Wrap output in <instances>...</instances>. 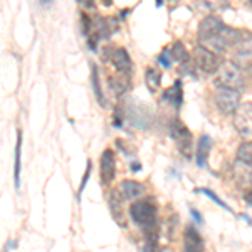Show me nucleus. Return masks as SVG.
<instances>
[{
  "label": "nucleus",
  "instance_id": "obj_19",
  "mask_svg": "<svg viewBox=\"0 0 252 252\" xmlns=\"http://www.w3.org/2000/svg\"><path fill=\"white\" fill-rule=\"evenodd\" d=\"M145 81H146V88L150 89V93H157L161 84V74L155 67H148L145 71Z\"/></svg>",
  "mask_w": 252,
  "mask_h": 252
},
{
  "label": "nucleus",
  "instance_id": "obj_10",
  "mask_svg": "<svg viewBox=\"0 0 252 252\" xmlns=\"http://www.w3.org/2000/svg\"><path fill=\"white\" fill-rule=\"evenodd\" d=\"M99 175H101V182L104 185L111 184L115 180L116 175V158L113 150H104L103 155L99 160Z\"/></svg>",
  "mask_w": 252,
  "mask_h": 252
},
{
  "label": "nucleus",
  "instance_id": "obj_17",
  "mask_svg": "<svg viewBox=\"0 0 252 252\" xmlns=\"http://www.w3.org/2000/svg\"><path fill=\"white\" fill-rule=\"evenodd\" d=\"M20 165H22V131H17L15 143V163H14V184L15 189H20Z\"/></svg>",
  "mask_w": 252,
  "mask_h": 252
},
{
  "label": "nucleus",
  "instance_id": "obj_27",
  "mask_svg": "<svg viewBox=\"0 0 252 252\" xmlns=\"http://www.w3.org/2000/svg\"><path fill=\"white\" fill-rule=\"evenodd\" d=\"M15 247H17V242H15V241H9V242L5 244V247L2 249V252H10L12 249H15Z\"/></svg>",
  "mask_w": 252,
  "mask_h": 252
},
{
  "label": "nucleus",
  "instance_id": "obj_20",
  "mask_svg": "<svg viewBox=\"0 0 252 252\" xmlns=\"http://www.w3.org/2000/svg\"><path fill=\"white\" fill-rule=\"evenodd\" d=\"M91 81H93V91H94L97 103H99L101 106H106V99H104L103 89H101V83H99V72H97L96 66L91 67Z\"/></svg>",
  "mask_w": 252,
  "mask_h": 252
},
{
  "label": "nucleus",
  "instance_id": "obj_3",
  "mask_svg": "<svg viewBox=\"0 0 252 252\" xmlns=\"http://www.w3.org/2000/svg\"><path fill=\"white\" fill-rule=\"evenodd\" d=\"M129 217L145 232L158 229V210L157 205L150 200H136L135 204L129 205Z\"/></svg>",
  "mask_w": 252,
  "mask_h": 252
},
{
  "label": "nucleus",
  "instance_id": "obj_1",
  "mask_svg": "<svg viewBox=\"0 0 252 252\" xmlns=\"http://www.w3.org/2000/svg\"><path fill=\"white\" fill-rule=\"evenodd\" d=\"M241 37V31L225 26L219 17L209 15L198 26V42L200 47L214 54H222L235 46V42Z\"/></svg>",
  "mask_w": 252,
  "mask_h": 252
},
{
  "label": "nucleus",
  "instance_id": "obj_30",
  "mask_svg": "<svg viewBox=\"0 0 252 252\" xmlns=\"http://www.w3.org/2000/svg\"><path fill=\"white\" fill-rule=\"evenodd\" d=\"M251 5H252V0H251Z\"/></svg>",
  "mask_w": 252,
  "mask_h": 252
},
{
  "label": "nucleus",
  "instance_id": "obj_13",
  "mask_svg": "<svg viewBox=\"0 0 252 252\" xmlns=\"http://www.w3.org/2000/svg\"><path fill=\"white\" fill-rule=\"evenodd\" d=\"M118 192H120L123 200H136L138 197H141L145 193V187L143 184L135 180H123Z\"/></svg>",
  "mask_w": 252,
  "mask_h": 252
},
{
  "label": "nucleus",
  "instance_id": "obj_5",
  "mask_svg": "<svg viewBox=\"0 0 252 252\" xmlns=\"http://www.w3.org/2000/svg\"><path fill=\"white\" fill-rule=\"evenodd\" d=\"M234 128L246 141L252 140V103H242L234 113Z\"/></svg>",
  "mask_w": 252,
  "mask_h": 252
},
{
  "label": "nucleus",
  "instance_id": "obj_14",
  "mask_svg": "<svg viewBox=\"0 0 252 252\" xmlns=\"http://www.w3.org/2000/svg\"><path fill=\"white\" fill-rule=\"evenodd\" d=\"M235 56L242 59H247L252 56V32L249 31H241V37L235 42V46L232 47Z\"/></svg>",
  "mask_w": 252,
  "mask_h": 252
},
{
  "label": "nucleus",
  "instance_id": "obj_23",
  "mask_svg": "<svg viewBox=\"0 0 252 252\" xmlns=\"http://www.w3.org/2000/svg\"><path fill=\"white\" fill-rule=\"evenodd\" d=\"M81 29H83V35L89 37V32L93 31V20L88 17V14H81Z\"/></svg>",
  "mask_w": 252,
  "mask_h": 252
},
{
  "label": "nucleus",
  "instance_id": "obj_2",
  "mask_svg": "<svg viewBox=\"0 0 252 252\" xmlns=\"http://www.w3.org/2000/svg\"><path fill=\"white\" fill-rule=\"evenodd\" d=\"M244 84H246V79H244L242 67H239L232 61H222L220 67L215 72V86L239 91L244 88Z\"/></svg>",
  "mask_w": 252,
  "mask_h": 252
},
{
  "label": "nucleus",
  "instance_id": "obj_16",
  "mask_svg": "<svg viewBox=\"0 0 252 252\" xmlns=\"http://www.w3.org/2000/svg\"><path fill=\"white\" fill-rule=\"evenodd\" d=\"M163 101H168L172 106H180L182 104V99H184V91H182V83L180 81H177V83L173 84V86H170L168 89H165L163 91Z\"/></svg>",
  "mask_w": 252,
  "mask_h": 252
},
{
  "label": "nucleus",
  "instance_id": "obj_22",
  "mask_svg": "<svg viewBox=\"0 0 252 252\" xmlns=\"http://www.w3.org/2000/svg\"><path fill=\"white\" fill-rule=\"evenodd\" d=\"M168 54H170V59L172 63H185L187 58H189V52H187L185 46L182 42H175L172 47L168 49Z\"/></svg>",
  "mask_w": 252,
  "mask_h": 252
},
{
  "label": "nucleus",
  "instance_id": "obj_18",
  "mask_svg": "<svg viewBox=\"0 0 252 252\" xmlns=\"http://www.w3.org/2000/svg\"><path fill=\"white\" fill-rule=\"evenodd\" d=\"M129 76H118V78H109V86H111L113 91L116 93L118 96H123L129 88H131V83H129Z\"/></svg>",
  "mask_w": 252,
  "mask_h": 252
},
{
  "label": "nucleus",
  "instance_id": "obj_29",
  "mask_svg": "<svg viewBox=\"0 0 252 252\" xmlns=\"http://www.w3.org/2000/svg\"><path fill=\"white\" fill-rule=\"evenodd\" d=\"M190 212H192V215H193V217H195V220H197V222H204V219L200 217V214H198V212H197V210H195V209H192V210H190Z\"/></svg>",
  "mask_w": 252,
  "mask_h": 252
},
{
  "label": "nucleus",
  "instance_id": "obj_12",
  "mask_svg": "<svg viewBox=\"0 0 252 252\" xmlns=\"http://www.w3.org/2000/svg\"><path fill=\"white\" fill-rule=\"evenodd\" d=\"M108 205H109V210H111L113 219L116 220L118 225L125 227L126 219H125V212H123V198H121V195L118 190H111V192H109Z\"/></svg>",
  "mask_w": 252,
  "mask_h": 252
},
{
  "label": "nucleus",
  "instance_id": "obj_26",
  "mask_svg": "<svg viewBox=\"0 0 252 252\" xmlns=\"http://www.w3.org/2000/svg\"><path fill=\"white\" fill-rule=\"evenodd\" d=\"M158 63L161 64L165 69H168L172 66V59H170V54H168V49H165V51H161V54L158 56Z\"/></svg>",
  "mask_w": 252,
  "mask_h": 252
},
{
  "label": "nucleus",
  "instance_id": "obj_25",
  "mask_svg": "<svg viewBox=\"0 0 252 252\" xmlns=\"http://www.w3.org/2000/svg\"><path fill=\"white\" fill-rule=\"evenodd\" d=\"M91 168H93V163H91V161H88L86 172H84L83 182H81L79 190H78V197H81V195H83V192H84V189H86V185H88V182H89V177H91Z\"/></svg>",
  "mask_w": 252,
  "mask_h": 252
},
{
  "label": "nucleus",
  "instance_id": "obj_24",
  "mask_svg": "<svg viewBox=\"0 0 252 252\" xmlns=\"http://www.w3.org/2000/svg\"><path fill=\"white\" fill-rule=\"evenodd\" d=\"M197 192H198V193H204V195H207V197H209V198H212V200H214L217 205H220L222 209H225V210H229V212H230V209H229V207H227L225 204H223V202H222L220 198H219L217 195H215L214 192H210L209 189H197Z\"/></svg>",
  "mask_w": 252,
  "mask_h": 252
},
{
  "label": "nucleus",
  "instance_id": "obj_11",
  "mask_svg": "<svg viewBox=\"0 0 252 252\" xmlns=\"http://www.w3.org/2000/svg\"><path fill=\"white\" fill-rule=\"evenodd\" d=\"M184 249L185 252H205L204 251V239L200 232L193 225H189L184 234Z\"/></svg>",
  "mask_w": 252,
  "mask_h": 252
},
{
  "label": "nucleus",
  "instance_id": "obj_7",
  "mask_svg": "<svg viewBox=\"0 0 252 252\" xmlns=\"http://www.w3.org/2000/svg\"><path fill=\"white\" fill-rule=\"evenodd\" d=\"M126 116H128V121L131 123L133 126L140 129H146L153 125L155 121V116H153V111L150 109L148 106L141 103H136V104H131L126 109Z\"/></svg>",
  "mask_w": 252,
  "mask_h": 252
},
{
  "label": "nucleus",
  "instance_id": "obj_15",
  "mask_svg": "<svg viewBox=\"0 0 252 252\" xmlns=\"http://www.w3.org/2000/svg\"><path fill=\"white\" fill-rule=\"evenodd\" d=\"M210 150H212V140H210L209 135H202L200 141H198V146H197V165L198 166L207 165Z\"/></svg>",
  "mask_w": 252,
  "mask_h": 252
},
{
  "label": "nucleus",
  "instance_id": "obj_6",
  "mask_svg": "<svg viewBox=\"0 0 252 252\" xmlns=\"http://www.w3.org/2000/svg\"><path fill=\"white\" fill-rule=\"evenodd\" d=\"M214 99L222 115H234L237 108L241 106V94H239V91H232V89L217 88Z\"/></svg>",
  "mask_w": 252,
  "mask_h": 252
},
{
  "label": "nucleus",
  "instance_id": "obj_4",
  "mask_svg": "<svg viewBox=\"0 0 252 252\" xmlns=\"http://www.w3.org/2000/svg\"><path fill=\"white\" fill-rule=\"evenodd\" d=\"M192 63L197 71H202V72H205V74H214V72H217V69L220 67L222 61H220V56L197 46L192 54Z\"/></svg>",
  "mask_w": 252,
  "mask_h": 252
},
{
  "label": "nucleus",
  "instance_id": "obj_28",
  "mask_svg": "<svg viewBox=\"0 0 252 252\" xmlns=\"http://www.w3.org/2000/svg\"><path fill=\"white\" fill-rule=\"evenodd\" d=\"M244 200H246V204L252 205V189H249L246 193H244Z\"/></svg>",
  "mask_w": 252,
  "mask_h": 252
},
{
  "label": "nucleus",
  "instance_id": "obj_9",
  "mask_svg": "<svg viewBox=\"0 0 252 252\" xmlns=\"http://www.w3.org/2000/svg\"><path fill=\"white\" fill-rule=\"evenodd\" d=\"M106 59H109V63L115 66V69L120 74L123 76H129L133 69V63L129 54L126 52V49H109L106 51Z\"/></svg>",
  "mask_w": 252,
  "mask_h": 252
},
{
  "label": "nucleus",
  "instance_id": "obj_8",
  "mask_svg": "<svg viewBox=\"0 0 252 252\" xmlns=\"http://www.w3.org/2000/svg\"><path fill=\"white\" fill-rule=\"evenodd\" d=\"M172 136L177 143L178 150L184 157H190V150H192V133L182 121H173L172 123Z\"/></svg>",
  "mask_w": 252,
  "mask_h": 252
},
{
  "label": "nucleus",
  "instance_id": "obj_21",
  "mask_svg": "<svg viewBox=\"0 0 252 252\" xmlns=\"http://www.w3.org/2000/svg\"><path fill=\"white\" fill-rule=\"evenodd\" d=\"M237 161L252 168V141H244L237 150Z\"/></svg>",
  "mask_w": 252,
  "mask_h": 252
}]
</instances>
